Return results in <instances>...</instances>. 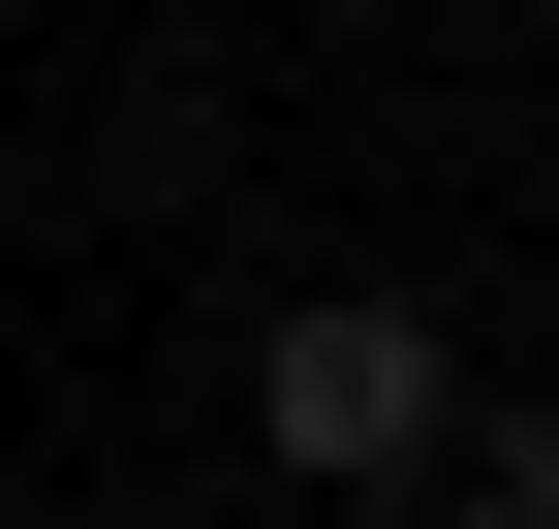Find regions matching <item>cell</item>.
Wrapping results in <instances>:
<instances>
[{"instance_id":"7a4b0ae2","label":"cell","mask_w":559,"mask_h":529,"mask_svg":"<svg viewBox=\"0 0 559 529\" xmlns=\"http://www.w3.org/2000/svg\"><path fill=\"white\" fill-rule=\"evenodd\" d=\"M436 529H559V436L498 405V374H466V405H436Z\"/></svg>"},{"instance_id":"6da1fadb","label":"cell","mask_w":559,"mask_h":529,"mask_svg":"<svg viewBox=\"0 0 559 529\" xmlns=\"http://www.w3.org/2000/svg\"><path fill=\"white\" fill-rule=\"evenodd\" d=\"M436 405H466V343H436L404 281L249 311V468H280V498H404V468H436Z\"/></svg>"}]
</instances>
